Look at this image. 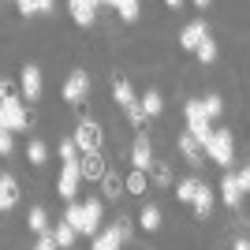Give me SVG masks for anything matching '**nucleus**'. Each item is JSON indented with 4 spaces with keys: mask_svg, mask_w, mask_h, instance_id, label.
I'll list each match as a JSON object with an SVG mask.
<instances>
[{
    "mask_svg": "<svg viewBox=\"0 0 250 250\" xmlns=\"http://www.w3.org/2000/svg\"><path fill=\"white\" fill-rule=\"evenodd\" d=\"M149 176H153L157 187H172V168H168L165 161H153V165H149Z\"/></svg>",
    "mask_w": 250,
    "mask_h": 250,
    "instance_id": "30",
    "label": "nucleus"
},
{
    "mask_svg": "<svg viewBox=\"0 0 250 250\" xmlns=\"http://www.w3.org/2000/svg\"><path fill=\"white\" fill-rule=\"evenodd\" d=\"M146 187H149V176H146V172H138V168H131L127 179H124V190H131V194H146Z\"/></svg>",
    "mask_w": 250,
    "mask_h": 250,
    "instance_id": "21",
    "label": "nucleus"
},
{
    "mask_svg": "<svg viewBox=\"0 0 250 250\" xmlns=\"http://www.w3.org/2000/svg\"><path fill=\"white\" fill-rule=\"evenodd\" d=\"M11 153H15V135L0 131V157H11Z\"/></svg>",
    "mask_w": 250,
    "mask_h": 250,
    "instance_id": "33",
    "label": "nucleus"
},
{
    "mask_svg": "<svg viewBox=\"0 0 250 250\" xmlns=\"http://www.w3.org/2000/svg\"><path fill=\"white\" fill-rule=\"evenodd\" d=\"M165 4H168V8H176V11L183 8V0H165Z\"/></svg>",
    "mask_w": 250,
    "mask_h": 250,
    "instance_id": "41",
    "label": "nucleus"
},
{
    "mask_svg": "<svg viewBox=\"0 0 250 250\" xmlns=\"http://www.w3.org/2000/svg\"><path fill=\"white\" fill-rule=\"evenodd\" d=\"M94 4H97V8H101V4H108V0H94Z\"/></svg>",
    "mask_w": 250,
    "mask_h": 250,
    "instance_id": "43",
    "label": "nucleus"
},
{
    "mask_svg": "<svg viewBox=\"0 0 250 250\" xmlns=\"http://www.w3.org/2000/svg\"><path fill=\"white\" fill-rule=\"evenodd\" d=\"M138 108L146 116H161L165 112V97H161V90H146V94H138Z\"/></svg>",
    "mask_w": 250,
    "mask_h": 250,
    "instance_id": "19",
    "label": "nucleus"
},
{
    "mask_svg": "<svg viewBox=\"0 0 250 250\" xmlns=\"http://www.w3.org/2000/svg\"><path fill=\"white\" fill-rule=\"evenodd\" d=\"M108 168H104V157L101 149H90V153H79V176L90 179V183H97V179L104 176Z\"/></svg>",
    "mask_w": 250,
    "mask_h": 250,
    "instance_id": "8",
    "label": "nucleus"
},
{
    "mask_svg": "<svg viewBox=\"0 0 250 250\" xmlns=\"http://www.w3.org/2000/svg\"><path fill=\"white\" fill-rule=\"evenodd\" d=\"M202 38H209V26H206V19H194V22H187V26L179 30V45H183L187 52H194V45H198Z\"/></svg>",
    "mask_w": 250,
    "mask_h": 250,
    "instance_id": "13",
    "label": "nucleus"
},
{
    "mask_svg": "<svg viewBox=\"0 0 250 250\" xmlns=\"http://www.w3.org/2000/svg\"><path fill=\"white\" fill-rule=\"evenodd\" d=\"M183 120H187V135L194 138L198 146H206V138L213 135V120L202 112V101H198V97H190V101L183 104Z\"/></svg>",
    "mask_w": 250,
    "mask_h": 250,
    "instance_id": "4",
    "label": "nucleus"
},
{
    "mask_svg": "<svg viewBox=\"0 0 250 250\" xmlns=\"http://www.w3.org/2000/svg\"><path fill=\"white\" fill-rule=\"evenodd\" d=\"M34 250H56V239H52V228L38 235V243H34Z\"/></svg>",
    "mask_w": 250,
    "mask_h": 250,
    "instance_id": "34",
    "label": "nucleus"
},
{
    "mask_svg": "<svg viewBox=\"0 0 250 250\" xmlns=\"http://www.w3.org/2000/svg\"><path fill=\"white\" fill-rule=\"evenodd\" d=\"M63 220L71 224L79 235H94L101 231V198H86V202H67Z\"/></svg>",
    "mask_w": 250,
    "mask_h": 250,
    "instance_id": "1",
    "label": "nucleus"
},
{
    "mask_svg": "<svg viewBox=\"0 0 250 250\" xmlns=\"http://www.w3.org/2000/svg\"><path fill=\"white\" fill-rule=\"evenodd\" d=\"M67 11L79 26H94L97 22V4L94 0H67Z\"/></svg>",
    "mask_w": 250,
    "mask_h": 250,
    "instance_id": "12",
    "label": "nucleus"
},
{
    "mask_svg": "<svg viewBox=\"0 0 250 250\" xmlns=\"http://www.w3.org/2000/svg\"><path fill=\"white\" fill-rule=\"evenodd\" d=\"M63 161H79V146H75L71 138H63V142H60V165H63Z\"/></svg>",
    "mask_w": 250,
    "mask_h": 250,
    "instance_id": "32",
    "label": "nucleus"
},
{
    "mask_svg": "<svg viewBox=\"0 0 250 250\" xmlns=\"http://www.w3.org/2000/svg\"><path fill=\"white\" fill-rule=\"evenodd\" d=\"M26 161H30V165H34V168H42V165H45V161H49V146H45L42 138H34L30 146H26Z\"/></svg>",
    "mask_w": 250,
    "mask_h": 250,
    "instance_id": "24",
    "label": "nucleus"
},
{
    "mask_svg": "<svg viewBox=\"0 0 250 250\" xmlns=\"http://www.w3.org/2000/svg\"><path fill=\"white\" fill-rule=\"evenodd\" d=\"M124 243L116 239V231L112 228H104V231H94V250H120Z\"/></svg>",
    "mask_w": 250,
    "mask_h": 250,
    "instance_id": "27",
    "label": "nucleus"
},
{
    "mask_svg": "<svg viewBox=\"0 0 250 250\" xmlns=\"http://www.w3.org/2000/svg\"><path fill=\"white\" fill-rule=\"evenodd\" d=\"M194 56H198V60L209 67V63L217 60V42H213V38H202V42L194 45Z\"/></svg>",
    "mask_w": 250,
    "mask_h": 250,
    "instance_id": "28",
    "label": "nucleus"
},
{
    "mask_svg": "<svg viewBox=\"0 0 250 250\" xmlns=\"http://www.w3.org/2000/svg\"><path fill=\"white\" fill-rule=\"evenodd\" d=\"M198 101H202V112H206L209 120L224 116V101H220V94H206V97H198Z\"/></svg>",
    "mask_w": 250,
    "mask_h": 250,
    "instance_id": "29",
    "label": "nucleus"
},
{
    "mask_svg": "<svg viewBox=\"0 0 250 250\" xmlns=\"http://www.w3.org/2000/svg\"><path fill=\"white\" fill-rule=\"evenodd\" d=\"M190 4H194V8H209V4H213V0H190Z\"/></svg>",
    "mask_w": 250,
    "mask_h": 250,
    "instance_id": "40",
    "label": "nucleus"
},
{
    "mask_svg": "<svg viewBox=\"0 0 250 250\" xmlns=\"http://www.w3.org/2000/svg\"><path fill=\"white\" fill-rule=\"evenodd\" d=\"M101 124H97V120H79V127H75V146H79V153H90V149H101Z\"/></svg>",
    "mask_w": 250,
    "mask_h": 250,
    "instance_id": "6",
    "label": "nucleus"
},
{
    "mask_svg": "<svg viewBox=\"0 0 250 250\" xmlns=\"http://www.w3.org/2000/svg\"><path fill=\"white\" fill-rule=\"evenodd\" d=\"M52 239H56V250H71L75 239H79V231L67 224V220H56V228H52Z\"/></svg>",
    "mask_w": 250,
    "mask_h": 250,
    "instance_id": "17",
    "label": "nucleus"
},
{
    "mask_svg": "<svg viewBox=\"0 0 250 250\" xmlns=\"http://www.w3.org/2000/svg\"><path fill=\"white\" fill-rule=\"evenodd\" d=\"M161 220H165V217H161V209H157L153 202H149V206H142V213H138V224H142L146 231H157V228H161Z\"/></svg>",
    "mask_w": 250,
    "mask_h": 250,
    "instance_id": "23",
    "label": "nucleus"
},
{
    "mask_svg": "<svg viewBox=\"0 0 250 250\" xmlns=\"http://www.w3.org/2000/svg\"><path fill=\"white\" fill-rule=\"evenodd\" d=\"M231 250H250V239H247V235H239V239H235V247H231Z\"/></svg>",
    "mask_w": 250,
    "mask_h": 250,
    "instance_id": "39",
    "label": "nucleus"
},
{
    "mask_svg": "<svg viewBox=\"0 0 250 250\" xmlns=\"http://www.w3.org/2000/svg\"><path fill=\"white\" fill-rule=\"evenodd\" d=\"M108 228L116 231V239H120V243H127V239H131V231H135V228H131V220H127V217H116L112 224H108Z\"/></svg>",
    "mask_w": 250,
    "mask_h": 250,
    "instance_id": "31",
    "label": "nucleus"
},
{
    "mask_svg": "<svg viewBox=\"0 0 250 250\" xmlns=\"http://www.w3.org/2000/svg\"><path fill=\"white\" fill-rule=\"evenodd\" d=\"M19 86H22V97H26V101H38V97H42V86H45L42 67H38V63H26L22 75H19Z\"/></svg>",
    "mask_w": 250,
    "mask_h": 250,
    "instance_id": "9",
    "label": "nucleus"
},
{
    "mask_svg": "<svg viewBox=\"0 0 250 250\" xmlns=\"http://www.w3.org/2000/svg\"><path fill=\"white\" fill-rule=\"evenodd\" d=\"M127 120H131L135 127H142V124H146V112H142L138 104H131V108H127Z\"/></svg>",
    "mask_w": 250,
    "mask_h": 250,
    "instance_id": "35",
    "label": "nucleus"
},
{
    "mask_svg": "<svg viewBox=\"0 0 250 250\" xmlns=\"http://www.w3.org/2000/svg\"><path fill=\"white\" fill-rule=\"evenodd\" d=\"M220 202H224L228 209H235L243 202V187L235 183V176H224V183H220Z\"/></svg>",
    "mask_w": 250,
    "mask_h": 250,
    "instance_id": "18",
    "label": "nucleus"
},
{
    "mask_svg": "<svg viewBox=\"0 0 250 250\" xmlns=\"http://www.w3.org/2000/svg\"><path fill=\"white\" fill-rule=\"evenodd\" d=\"M26 224H30V231H49V213H45V206H34L30 213H26Z\"/></svg>",
    "mask_w": 250,
    "mask_h": 250,
    "instance_id": "25",
    "label": "nucleus"
},
{
    "mask_svg": "<svg viewBox=\"0 0 250 250\" xmlns=\"http://www.w3.org/2000/svg\"><path fill=\"white\" fill-rule=\"evenodd\" d=\"M112 97H116V104H120V108H131V104H138V94L135 90H131V83H127V79H112Z\"/></svg>",
    "mask_w": 250,
    "mask_h": 250,
    "instance_id": "15",
    "label": "nucleus"
},
{
    "mask_svg": "<svg viewBox=\"0 0 250 250\" xmlns=\"http://www.w3.org/2000/svg\"><path fill=\"white\" fill-rule=\"evenodd\" d=\"M26 108H22V97H15L8 90V94L0 97V131H11V135H19V131H26Z\"/></svg>",
    "mask_w": 250,
    "mask_h": 250,
    "instance_id": "3",
    "label": "nucleus"
},
{
    "mask_svg": "<svg viewBox=\"0 0 250 250\" xmlns=\"http://www.w3.org/2000/svg\"><path fill=\"white\" fill-rule=\"evenodd\" d=\"M97 183L104 187V198H120V194H124V179L116 176V172H104Z\"/></svg>",
    "mask_w": 250,
    "mask_h": 250,
    "instance_id": "26",
    "label": "nucleus"
},
{
    "mask_svg": "<svg viewBox=\"0 0 250 250\" xmlns=\"http://www.w3.org/2000/svg\"><path fill=\"white\" fill-rule=\"evenodd\" d=\"M8 94V83H4V75H0V97Z\"/></svg>",
    "mask_w": 250,
    "mask_h": 250,
    "instance_id": "42",
    "label": "nucleus"
},
{
    "mask_svg": "<svg viewBox=\"0 0 250 250\" xmlns=\"http://www.w3.org/2000/svg\"><path fill=\"white\" fill-rule=\"evenodd\" d=\"M179 153L187 157V165H190V168H202V165H206V157H202V146L187 135V131L179 135Z\"/></svg>",
    "mask_w": 250,
    "mask_h": 250,
    "instance_id": "14",
    "label": "nucleus"
},
{
    "mask_svg": "<svg viewBox=\"0 0 250 250\" xmlns=\"http://www.w3.org/2000/svg\"><path fill=\"white\" fill-rule=\"evenodd\" d=\"M235 183H239V187H243V194H247V190H250V168H247V165L239 168V176H235Z\"/></svg>",
    "mask_w": 250,
    "mask_h": 250,
    "instance_id": "36",
    "label": "nucleus"
},
{
    "mask_svg": "<svg viewBox=\"0 0 250 250\" xmlns=\"http://www.w3.org/2000/svg\"><path fill=\"white\" fill-rule=\"evenodd\" d=\"M19 206V183L11 172H0V213H11Z\"/></svg>",
    "mask_w": 250,
    "mask_h": 250,
    "instance_id": "10",
    "label": "nucleus"
},
{
    "mask_svg": "<svg viewBox=\"0 0 250 250\" xmlns=\"http://www.w3.org/2000/svg\"><path fill=\"white\" fill-rule=\"evenodd\" d=\"M149 165H153V146H149L146 135L135 138V146H131V168H138V172H149Z\"/></svg>",
    "mask_w": 250,
    "mask_h": 250,
    "instance_id": "11",
    "label": "nucleus"
},
{
    "mask_svg": "<svg viewBox=\"0 0 250 250\" xmlns=\"http://www.w3.org/2000/svg\"><path fill=\"white\" fill-rule=\"evenodd\" d=\"M202 187V179L198 176H187V179H179L176 183V198L183 202V206H190V198H194V190Z\"/></svg>",
    "mask_w": 250,
    "mask_h": 250,
    "instance_id": "22",
    "label": "nucleus"
},
{
    "mask_svg": "<svg viewBox=\"0 0 250 250\" xmlns=\"http://www.w3.org/2000/svg\"><path fill=\"white\" fill-rule=\"evenodd\" d=\"M79 187H83V176H79V161H63V168H60V179H56V190H60V198L75 202Z\"/></svg>",
    "mask_w": 250,
    "mask_h": 250,
    "instance_id": "7",
    "label": "nucleus"
},
{
    "mask_svg": "<svg viewBox=\"0 0 250 250\" xmlns=\"http://www.w3.org/2000/svg\"><path fill=\"white\" fill-rule=\"evenodd\" d=\"M202 153H206L209 161H213V165L231 168V161H235V135H231L228 127H213V135L206 138Z\"/></svg>",
    "mask_w": 250,
    "mask_h": 250,
    "instance_id": "2",
    "label": "nucleus"
},
{
    "mask_svg": "<svg viewBox=\"0 0 250 250\" xmlns=\"http://www.w3.org/2000/svg\"><path fill=\"white\" fill-rule=\"evenodd\" d=\"M86 94H90V75H86V67H75V71L63 79L60 97H63L67 104H83V101H86Z\"/></svg>",
    "mask_w": 250,
    "mask_h": 250,
    "instance_id": "5",
    "label": "nucleus"
},
{
    "mask_svg": "<svg viewBox=\"0 0 250 250\" xmlns=\"http://www.w3.org/2000/svg\"><path fill=\"white\" fill-rule=\"evenodd\" d=\"M34 8H38V15H52V11H56V0H38Z\"/></svg>",
    "mask_w": 250,
    "mask_h": 250,
    "instance_id": "38",
    "label": "nucleus"
},
{
    "mask_svg": "<svg viewBox=\"0 0 250 250\" xmlns=\"http://www.w3.org/2000/svg\"><path fill=\"white\" fill-rule=\"evenodd\" d=\"M38 0H15V8L22 11V15H38V8H34Z\"/></svg>",
    "mask_w": 250,
    "mask_h": 250,
    "instance_id": "37",
    "label": "nucleus"
},
{
    "mask_svg": "<svg viewBox=\"0 0 250 250\" xmlns=\"http://www.w3.org/2000/svg\"><path fill=\"white\" fill-rule=\"evenodd\" d=\"M108 4L116 8V15L124 22H135L138 15H142V4H138V0H108Z\"/></svg>",
    "mask_w": 250,
    "mask_h": 250,
    "instance_id": "20",
    "label": "nucleus"
},
{
    "mask_svg": "<svg viewBox=\"0 0 250 250\" xmlns=\"http://www.w3.org/2000/svg\"><path fill=\"white\" fill-rule=\"evenodd\" d=\"M190 209H194V217H202V220H206L209 213H213V190H209L206 183H202V187L194 190V198H190Z\"/></svg>",
    "mask_w": 250,
    "mask_h": 250,
    "instance_id": "16",
    "label": "nucleus"
}]
</instances>
